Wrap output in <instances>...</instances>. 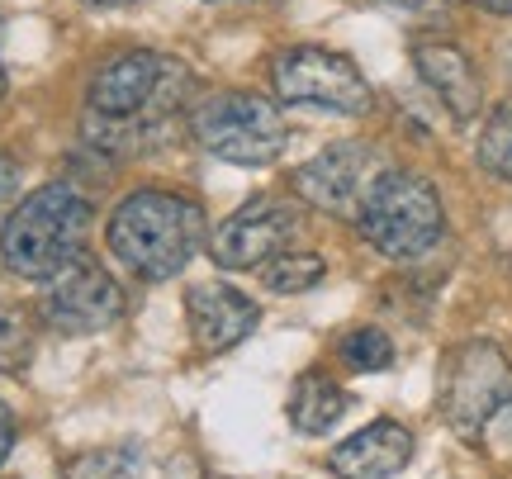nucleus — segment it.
I'll use <instances>...</instances> for the list:
<instances>
[{
    "label": "nucleus",
    "mask_w": 512,
    "mask_h": 479,
    "mask_svg": "<svg viewBox=\"0 0 512 479\" xmlns=\"http://www.w3.org/2000/svg\"><path fill=\"white\" fill-rule=\"evenodd\" d=\"M105 238L138 280H171L200 257L204 209L176 190H138L110 214Z\"/></svg>",
    "instance_id": "f257e3e1"
},
{
    "label": "nucleus",
    "mask_w": 512,
    "mask_h": 479,
    "mask_svg": "<svg viewBox=\"0 0 512 479\" xmlns=\"http://www.w3.org/2000/svg\"><path fill=\"white\" fill-rule=\"evenodd\" d=\"M95 209L91 200L67 181L38 185L29 200L5 219L0 233V257L5 266L24 280H53L67 261L86 252V233H91Z\"/></svg>",
    "instance_id": "f03ea898"
},
{
    "label": "nucleus",
    "mask_w": 512,
    "mask_h": 479,
    "mask_svg": "<svg viewBox=\"0 0 512 479\" xmlns=\"http://www.w3.org/2000/svg\"><path fill=\"white\" fill-rule=\"evenodd\" d=\"M441 413L460 442L489 446L512 418V361L494 342H465L441 361Z\"/></svg>",
    "instance_id": "7ed1b4c3"
},
{
    "label": "nucleus",
    "mask_w": 512,
    "mask_h": 479,
    "mask_svg": "<svg viewBox=\"0 0 512 479\" xmlns=\"http://www.w3.org/2000/svg\"><path fill=\"white\" fill-rule=\"evenodd\" d=\"M361 238L389 261H418L446 233V209H441L437 185L418 171H384L361 209Z\"/></svg>",
    "instance_id": "20e7f679"
},
{
    "label": "nucleus",
    "mask_w": 512,
    "mask_h": 479,
    "mask_svg": "<svg viewBox=\"0 0 512 479\" xmlns=\"http://www.w3.org/2000/svg\"><path fill=\"white\" fill-rule=\"evenodd\" d=\"M190 91H195V76L185 62L166 53H124L95 72L86 105L119 129H133V124H157L166 114H176Z\"/></svg>",
    "instance_id": "39448f33"
},
{
    "label": "nucleus",
    "mask_w": 512,
    "mask_h": 479,
    "mask_svg": "<svg viewBox=\"0 0 512 479\" xmlns=\"http://www.w3.org/2000/svg\"><path fill=\"white\" fill-rule=\"evenodd\" d=\"M190 129L204 143V152H214V157H223L233 166H271L285 152V143H290L285 110L256 91L209 95L195 110Z\"/></svg>",
    "instance_id": "423d86ee"
},
{
    "label": "nucleus",
    "mask_w": 512,
    "mask_h": 479,
    "mask_svg": "<svg viewBox=\"0 0 512 479\" xmlns=\"http://www.w3.org/2000/svg\"><path fill=\"white\" fill-rule=\"evenodd\" d=\"M271 81L285 105H309L328 114H370L375 105L361 67L332 48H285L271 62Z\"/></svg>",
    "instance_id": "0eeeda50"
},
{
    "label": "nucleus",
    "mask_w": 512,
    "mask_h": 479,
    "mask_svg": "<svg viewBox=\"0 0 512 479\" xmlns=\"http://www.w3.org/2000/svg\"><path fill=\"white\" fill-rule=\"evenodd\" d=\"M384 171H389V162L380 152L351 138V143H332V148H323L318 157L299 166L294 171V190H299L304 204L323 209L332 219H361L370 190H375Z\"/></svg>",
    "instance_id": "6e6552de"
},
{
    "label": "nucleus",
    "mask_w": 512,
    "mask_h": 479,
    "mask_svg": "<svg viewBox=\"0 0 512 479\" xmlns=\"http://www.w3.org/2000/svg\"><path fill=\"white\" fill-rule=\"evenodd\" d=\"M43 314L57 332H72V337H86V332H105L110 323L124 318V290L119 280L100 266L95 257L67 261L53 280H48V295H43Z\"/></svg>",
    "instance_id": "1a4fd4ad"
},
{
    "label": "nucleus",
    "mask_w": 512,
    "mask_h": 479,
    "mask_svg": "<svg viewBox=\"0 0 512 479\" xmlns=\"http://www.w3.org/2000/svg\"><path fill=\"white\" fill-rule=\"evenodd\" d=\"M294 233H299V209L294 204L256 200L219 223V233L209 238V257L219 261L223 271H256L271 257L290 252Z\"/></svg>",
    "instance_id": "9d476101"
},
{
    "label": "nucleus",
    "mask_w": 512,
    "mask_h": 479,
    "mask_svg": "<svg viewBox=\"0 0 512 479\" xmlns=\"http://www.w3.org/2000/svg\"><path fill=\"white\" fill-rule=\"evenodd\" d=\"M408 461H413V432L394 418H380L351 432L342 446H332L328 470L337 479H394Z\"/></svg>",
    "instance_id": "9b49d317"
},
{
    "label": "nucleus",
    "mask_w": 512,
    "mask_h": 479,
    "mask_svg": "<svg viewBox=\"0 0 512 479\" xmlns=\"http://www.w3.org/2000/svg\"><path fill=\"white\" fill-rule=\"evenodd\" d=\"M185 314H190V332H195L200 351L238 347L261 323V309L247 295H238L233 285H195L185 295Z\"/></svg>",
    "instance_id": "f8f14e48"
},
{
    "label": "nucleus",
    "mask_w": 512,
    "mask_h": 479,
    "mask_svg": "<svg viewBox=\"0 0 512 479\" xmlns=\"http://www.w3.org/2000/svg\"><path fill=\"white\" fill-rule=\"evenodd\" d=\"M413 67H418V76L432 86V95L456 114L460 124L484 110V76H479V67L470 62L465 48L441 43V38H427V43L413 48Z\"/></svg>",
    "instance_id": "ddd939ff"
},
{
    "label": "nucleus",
    "mask_w": 512,
    "mask_h": 479,
    "mask_svg": "<svg viewBox=\"0 0 512 479\" xmlns=\"http://www.w3.org/2000/svg\"><path fill=\"white\" fill-rule=\"evenodd\" d=\"M351 408V394L332 375L323 370H304L299 380H294V394H290V423L304 432V437H323L332 427L347 418Z\"/></svg>",
    "instance_id": "4468645a"
},
{
    "label": "nucleus",
    "mask_w": 512,
    "mask_h": 479,
    "mask_svg": "<svg viewBox=\"0 0 512 479\" xmlns=\"http://www.w3.org/2000/svg\"><path fill=\"white\" fill-rule=\"evenodd\" d=\"M323 276H328V266H323L318 252H280V257L261 266V280H266L271 295H304Z\"/></svg>",
    "instance_id": "2eb2a0df"
},
{
    "label": "nucleus",
    "mask_w": 512,
    "mask_h": 479,
    "mask_svg": "<svg viewBox=\"0 0 512 479\" xmlns=\"http://www.w3.org/2000/svg\"><path fill=\"white\" fill-rule=\"evenodd\" d=\"M143 456L128 451V446H95L67 461L62 479H143Z\"/></svg>",
    "instance_id": "dca6fc26"
},
{
    "label": "nucleus",
    "mask_w": 512,
    "mask_h": 479,
    "mask_svg": "<svg viewBox=\"0 0 512 479\" xmlns=\"http://www.w3.org/2000/svg\"><path fill=\"white\" fill-rule=\"evenodd\" d=\"M479 166H484L494 181L512 185V105L489 114V124L479 133Z\"/></svg>",
    "instance_id": "f3484780"
},
{
    "label": "nucleus",
    "mask_w": 512,
    "mask_h": 479,
    "mask_svg": "<svg viewBox=\"0 0 512 479\" xmlns=\"http://www.w3.org/2000/svg\"><path fill=\"white\" fill-rule=\"evenodd\" d=\"M342 361H347L351 370H366V375L389 370L394 366V342H389L380 328H356L347 342H342Z\"/></svg>",
    "instance_id": "a211bd4d"
},
{
    "label": "nucleus",
    "mask_w": 512,
    "mask_h": 479,
    "mask_svg": "<svg viewBox=\"0 0 512 479\" xmlns=\"http://www.w3.org/2000/svg\"><path fill=\"white\" fill-rule=\"evenodd\" d=\"M34 356V332H29V318L19 309H0V370L5 375H19Z\"/></svg>",
    "instance_id": "6ab92c4d"
},
{
    "label": "nucleus",
    "mask_w": 512,
    "mask_h": 479,
    "mask_svg": "<svg viewBox=\"0 0 512 479\" xmlns=\"http://www.w3.org/2000/svg\"><path fill=\"white\" fill-rule=\"evenodd\" d=\"M15 185H19V166L10 162V157H0V200H5Z\"/></svg>",
    "instance_id": "aec40b11"
},
{
    "label": "nucleus",
    "mask_w": 512,
    "mask_h": 479,
    "mask_svg": "<svg viewBox=\"0 0 512 479\" xmlns=\"http://www.w3.org/2000/svg\"><path fill=\"white\" fill-rule=\"evenodd\" d=\"M10 446H15V427H10L5 408H0V465H5V456H10Z\"/></svg>",
    "instance_id": "412c9836"
},
{
    "label": "nucleus",
    "mask_w": 512,
    "mask_h": 479,
    "mask_svg": "<svg viewBox=\"0 0 512 479\" xmlns=\"http://www.w3.org/2000/svg\"><path fill=\"white\" fill-rule=\"evenodd\" d=\"M465 5H475L484 15H512V0H465Z\"/></svg>",
    "instance_id": "4be33fe9"
},
{
    "label": "nucleus",
    "mask_w": 512,
    "mask_h": 479,
    "mask_svg": "<svg viewBox=\"0 0 512 479\" xmlns=\"http://www.w3.org/2000/svg\"><path fill=\"white\" fill-rule=\"evenodd\" d=\"M389 5H408V10H418V5H427V0H389Z\"/></svg>",
    "instance_id": "5701e85b"
},
{
    "label": "nucleus",
    "mask_w": 512,
    "mask_h": 479,
    "mask_svg": "<svg viewBox=\"0 0 512 479\" xmlns=\"http://www.w3.org/2000/svg\"><path fill=\"white\" fill-rule=\"evenodd\" d=\"M91 5H128V0H91Z\"/></svg>",
    "instance_id": "b1692460"
},
{
    "label": "nucleus",
    "mask_w": 512,
    "mask_h": 479,
    "mask_svg": "<svg viewBox=\"0 0 512 479\" xmlns=\"http://www.w3.org/2000/svg\"><path fill=\"white\" fill-rule=\"evenodd\" d=\"M0 95H5V67H0Z\"/></svg>",
    "instance_id": "393cba45"
}]
</instances>
